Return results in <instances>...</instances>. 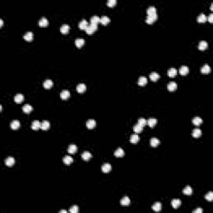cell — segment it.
Returning <instances> with one entry per match:
<instances>
[{"instance_id":"obj_1","label":"cell","mask_w":213,"mask_h":213,"mask_svg":"<svg viewBox=\"0 0 213 213\" xmlns=\"http://www.w3.org/2000/svg\"><path fill=\"white\" fill-rule=\"evenodd\" d=\"M97 25H96V24H88V26L86 28L85 31L86 33H88V34H92V33H93L94 32L97 30Z\"/></svg>"},{"instance_id":"obj_2","label":"cell","mask_w":213,"mask_h":213,"mask_svg":"<svg viewBox=\"0 0 213 213\" xmlns=\"http://www.w3.org/2000/svg\"><path fill=\"white\" fill-rule=\"evenodd\" d=\"M156 19H157V15L156 14L147 15V18H146V22L147 23H149V24L153 23Z\"/></svg>"},{"instance_id":"obj_3","label":"cell","mask_w":213,"mask_h":213,"mask_svg":"<svg viewBox=\"0 0 213 213\" xmlns=\"http://www.w3.org/2000/svg\"><path fill=\"white\" fill-rule=\"evenodd\" d=\"M15 163V159L12 156H8L5 159V165L7 167H12L13 165Z\"/></svg>"},{"instance_id":"obj_4","label":"cell","mask_w":213,"mask_h":213,"mask_svg":"<svg viewBox=\"0 0 213 213\" xmlns=\"http://www.w3.org/2000/svg\"><path fill=\"white\" fill-rule=\"evenodd\" d=\"M176 88H177V84H176V82H170L168 84H167V89H168L169 91H171V92L175 91Z\"/></svg>"},{"instance_id":"obj_5","label":"cell","mask_w":213,"mask_h":213,"mask_svg":"<svg viewBox=\"0 0 213 213\" xmlns=\"http://www.w3.org/2000/svg\"><path fill=\"white\" fill-rule=\"evenodd\" d=\"M181 204H182V201H181V200H179V199L171 200V206H172V207L174 209L178 208V207L181 206Z\"/></svg>"},{"instance_id":"obj_6","label":"cell","mask_w":213,"mask_h":213,"mask_svg":"<svg viewBox=\"0 0 213 213\" xmlns=\"http://www.w3.org/2000/svg\"><path fill=\"white\" fill-rule=\"evenodd\" d=\"M179 72H180V74L182 75V76H184V75H186L188 74V73H189V68H188L187 66L186 65H183L181 67L180 70H179Z\"/></svg>"},{"instance_id":"obj_7","label":"cell","mask_w":213,"mask_h":213,"mask_svg":"<svg viewBox=\"0 0 213 213\" xmlns=\"http://www.w3.org/2000/svg\"><path fill=\"white\" fill-rule=\"evenodd\" d=\"M111 170H112V166H111V164H109V163L103 164V167H102V171H103V172H105V173L109 172Z\"/></svg>"},{"instance_id":"obj_8","label":"cell","mask_w":213,"mask_h":213,"mask_svg":"<svg viewBox=\"0 0 213 213\" xmlns=\"http://www.w3.org/2000/svg\"><path fill=\"white\" fill-rule=\"evenodd\" d=\"M124 154H125L124 150L122 149V148H121V147L118 148V149L115 151V152H114V155H115V156H117V157H121V156H123Z\"/></svg>"},{"instance_id":"obj_9","label":"cell","mask_w":213,"mask_h":213,"mask_svg":"<svg viewBox=\"0 0 213 213\" xmlns=\"http://www.w3.org/2000/svg\"><path fill=\"white\" fill-rule=\"evenodd\" d=\"M60 96H61L62 99L66 100V99H67L69 97H70V92H69L68 90H63V91H62Z\"/></svg>"},{"instance_id":"obj_10","label":"cell","mask_w":213,"mask_h":213,"mask_svg":"<svg viewBox=\"0 0 213 213\" xmlns=\"http://www.w3.org/2000/svg\"><path fill=\"white\" fill-rule=\"evenodd\" d=\"M86 125H87V127L88 128L92 129V128H94L96 127V121L93 119H89L88 122H87Z\"/></svg>"},{"instance_id":"obj_11","label":"cell","mask_w":213,"mask_h":213,"mask_svg":"<svg viewBox=\"0 0 213 213\" xmlns=\"http://www.w3.org/2000/svg\"><path fill=\"white\" fill-rule=\"evenodd\" d=\"M38 24L40 27H46V26L48 25V20L45 17H43V18H40V20H39Z\"/></svg>"},{"instance_id":"obj_12","label":"cell","mask_w":213,"mask_h":213,"mask_svg":"<svg viewBox=\"0 0 213 213\" xmlns=\"http://www.w3.org/2000/svg\"><path fill=\"white\" fill-rule=\"evenodd\" d=\"M150 144L152 147H157L160 144V141L156 137H152L150 140Z\"/></svg>"},{"instance_id":"obj_13","label":"cell","mask_w":213,"mask_h":213,"mask_svg":"<svg viewBox=\"0 0 213 213\" xmlns=\"http://www.w3.org/2000/svg\"><path fill=\"white\" fill-rule=\"evenodd\" d=\"M201 73H202V74H208V73L211 72L210 66H209L208 64H205V65L201 67Z\"/></svg>"},{"instance_id":"obj_14","label":"cell","mask_w":213,"mask_h":213,"mask_svg":"<svg viewBox=\"0 0 213 213\" xmlns=\"http://www.w3.org/2000/svg\"><path fill=\"white\" fill-rule=\"evenodd\" d=\"M176 73H177V70L176 68H174V67H171V68L168 69V71H167V75L170 78H174L176 75Z\"/></svg>"},{"instance_id":"obj_15","label":"cell","mask_w":213,"mask_h":213,"mask_svg":"<svg viewBox=\"0 0 213 213\" xmlns=\"http://www.w3.org/2000/svg\"><path fill=\"white\" fill-rule=\"evenodd\" d=\"M23 99H24V96L22 95V94H21V93L16 94V95H15V97H14V101L16 102L17 103H22V102L23 101Z\"/></svg>"},{"instance_id":"obj_16","label":"cell","mask_w":213,"mask_h":213,"mask_svg":"<svg viewBox=\"0 0 213 213\" xmlns=\"http://www.w3.org/2000/svg\"><path fill=\"white\" fill-rule=\"evenodd\" d=\"M159 78H160L159 74H158L157 73H156V72H152V73H150V78L152 82H156V81H157L158 79H159Z\"/></svg>"},{"instance_id":"obj_17","label":"cell","mask_w":213,"mask_h":213,"mask_svg":"<svg viewBox=\"0 0 213 213\" xmlns=\"http://www.w3.org/2000/svg\"><path fill=\"white\" fill-rule=\"evenodd\" d=\"M77 150H78V147H77V146L74 144L69 145L68 148H67V152H68L70 154H74L75 152H77Z\"/></svg>"},{"instance_id":"obj_18","label":"cell","mask_w":213,"mask_h":213,"mask_svg":"<svg viewBox=\"0 0 213 213\" xmlns=\"http://www.w3.org/2000/svg\"><path fill=\"white\" fill-rule=\"evenodd\" d=\"M52 85H53V82L52 80H50V79H48V80H46L43 82V87L46 89H49V88H52Z\"/></svg>"},{"instance_id":"obj_19","label":"cell","mask_w":213,"mask_h":213,"mask_svg":"<svg viewBox=\"0 0 213 213\" xmlns=\"http://www.w3.org/2000/svg\"><path fill=\"white\" fill-rule=\"evenodd\" d=\"M23 38L25 39L26 41H32L33 38V33L32 32H27V33L24 34L23 36Z\"/></svg>"},{"instance_id":"obj_20","label":"cell","mask_w":213,"mask_h":213,"mask_svg":"<svg viewBox=\"0 0 213 213\" xmlns=\"http://www.w3.org/2000/svg\"><path fill=\"white\" fill-rule=\"evenodd\" d=\"M147 83V78L146 77L142 76L138 78V85L144 86V85H146Z\"/></svg>"},{"instance_id":"obj_21","label":"cell","mask_w":213,"mask_h":213,"mask_svg":"<svg viewBox=\"0 0 213 213\" xmlns=\"http://www.w3.org/2000/svg\"><path fill=\"white\" fill-rule=\"evenodd\" d=\"M86 88H87V87L84 83H79L78 85L77 86V91H78V92H80V93H82V92L86 91Z\"/></svg>"},{"instance_id":"obj_22","label":"cell","mask_w":213,"mask_h":213,"mask_svg":"<svg viewBox=\"0 0 213 213\" xmlns=\"http://www.w3.org/2000/svg\"><path fill=\"white\" fill-rule=\"evenodd\" d=\"M88 22L85 19H82V21L78 23V27L79 29H86V28L88 27Z\"/></svg>"},{"instance_id":"obj_23","label":"cell","mask_w":213,"mask_h":213,"mask_svg":"<svg viewBox=\"0 0 213 213\" xmlns=\"http://www.w3.org/2000/svg\"><path fill=\"white\" fill-rule=\"evenodd\" d=\"M22 111H23L25 113H29L33 111V107L29 104H25L23 107H22Z\"/></svg>"},{"instance_id":"obj_24","label":"cell","mask_w":213,"mask_h":213,"mask_svg":"<svg viewBox=\"0 0 213 213\" xmlns=\"http://www.w3.org/2000/svg\"><path fill=\"white\" fill-rule=\"evenodd\" d=\"M207 47H208V43H207L206 41H201V42H200L198 44V48L200 50L206 49Z\"/></svg>"},{"instance_id":"obj_25","label":"cell","mask_w":213,"mask_h":213,"mask_svg":"<svg viewBox=\"0 0 213 213\" xmlns=\"http://www.w3.org/2000/svg\"><path fill=\"white\" fill-rule=\"evenodd\" d=\"M84 43H85V41H84L83 38H77L75 40V44L78 48H82Z\"/></svg>"},{"instance_id":"obj_26","label":"cell","mask_w":213,"mask_h":213,"mask_svg":"<svg viewBox=\"0 0 213 213\" xmlns=\"http://www.w3.org/2000/svg\"><path fill=\"white\" fill-rule=\"evenodd\" d=\"M156 122H157V121H156V118H149V119L147 120V125L149 126L150 127H154L156 124Z\"/></svg>"},{"instance_id":"obj_27","label":"cell","mask_w":213,"mask_h":213,"mask_svg":"<svg viewBox=\"0 0 213 213\" xmlns=\"http://www.w3.org/2000/svg\"><path fill=\"white\" fill-rule=\"evenodd\" d=\"M201 131L199 128H195V129L192 131V137L197 138V137H201Z\"/></svg>"},{"instance_id":"obj_28","label":"cell","mask_w":213,"mask_h":213,"mask_svg":"<svg viewBox=\"0 0 213 213\" xmlns=\"http://www.w3.org/2000/svg\"><path fill=\"white\" fill-rule=\"evenodd\" d=\"M110 22V18L107 16H103L102 18H100V22L103 25H107V23H109Z\"/></svg>"},{"instance_id":"obj_29","label":"cell","mask_w":213,"mask_h":213,"mask_svg":"<svg viewBox=\"0 0 213 213\" xmlns=\"http://www.w3.org/2000/svg\"><path fill=\"white\" fill-rule=\"evenodd\" d=\"M69 29H70V27H69V25H67V24H63V25H62L61 29H60V31H61L62 33H67L69 31Z\"/></svg>"},{"instance_id":"obj_30","label":"cell","mask_w":213,"mask_h":213,"mask_svg":"<svg viewBox=\"0 0 213 213\" xmlns=\"http://www.w3.org/2000/svg\"><path fill=\"white\" fill-rule=\"evenodd\" d=\"M147 15H154L156 14V8L154 6H151L147 8Z\"/></svg>"},{"instance_id":"obj_31","label":"cell","mask_w":213,"mask_h":213,"mask_svg":"<svg viewBox=\"0 0 213 213\" xmlns=\"http://www.w3.org/2000/svg\"><path fill=\"white\" fill-rule=\"evenodd\" d=\"M63 161L66 165H69V164H71L72 162H73V158H72L71 156H65L63 157Z\"/></svg>"},{"instance_id":"obj_32","label":"cell","mask_w":213,"mask_h":213,"mask_svg":"<svg viewBox=\"0 0 213 213\" xmlns=\"http://www.w3.org/2000/svg\"><path fill=\"white\" fill-rule=\"evenodd\" d=\"M152 209L155 212H160L162 210V204L160 202H156L154 205H152Z\"/></svg>"},{"instance_id":"obj_33","label":"cell","mask_w":213,"mask_h":213,"mask_svg":"<svg viewBox=\"0 0 213 213\" xmlns=\"http://www.w3.org/2000/svg\"><path fill=\"white\" fill-rule=\"evenodd\" d=\"M92 157V154L90 153L89 152H84L82 154V158L84 160V161H88L90 158Z\"/></svg>"},{"instance_id":"obj_34","label":"cell","mask_w":213,"mask_h":213,"mask_svg":"<svg viewBox=\"0 0 213 213\" xmlns=\"http://www.w3.org/2000/svg\"><path fill=\"white\" fill-rule=\"evenodd\" d=\"M11 128L12 129H18V128H19L20 127V122L18 121H17V120H14V121H13L12 122H11Z\"/></svg>"},{"instance_id":"obj_35","label":"cell","mask_w":213,"mask_h":213,"mask_svg":"<svg viewBox=\"0 0 213 213\" xmlns=\"http://www.w3.org/2000/svg\"><path fill=\"white\" fill-rule=\"evenodd\" d=\"M39 128H41V123H40V122L37 121V120H36V121H34V122H33V123H32V129L37 130V129H39Z\"/></svg>"},{"instance_id":"obj_36","label":"cell","mask_w":213,"mask_h":213,"mask_svg":"<svg viewBox=\"0 0 213 213\" xmlns=\"http://www.w3.org/2000/svg\"><path fill=\"white\" fill-rule=\"evenodd\" d=\"M192 122H193L194 125L199 126L200 124L202 123V119H201V118H199V117H196V118H194L193 119H192Z\"/></svg>"},{"instance_id":"obj_37","label":"cell","mask_w":213,"mask_h":213,"mask_svg":"<svg viewBox=\"0 0 213 213\" xmlns=\"http://www.w3.org/2000/svg\"><path fill=\"white\" fill-rule=\"evenodd\" d=\"M90 22H91L92 24H96V25H97V23L100 22V18L98 16H92L91 18V19H90Z\"/></svg>"},{"instance_id":"obj_38","label":"cell","mask_w":213,"mask_h":213,"mask_svg":"<svg viewBox=\"0 0 213 213\" xmlns=\"http://www.w3.org/2000/svg\"><path fill=\"white\" fill-rule=\"evenodd\" d=\"M142 129H143V127L142 126H141L139 123L136 124L134 127H133V130H134V132L136 133H140L142 131Z\"/></svg>"},{"instance_id":"obj_39","label":"cell","mask_w":213,"mask_h":213,"mask_svg":"<svg viewBox=\"0 0 213 213\" xmlns=\"http://www.w3.org/2000/svg\"><path fill=\"white\" fill-rule=\"evenodd\" d=\"M183 193L185 194V195H186V196L191 195V194H192V189H191V186H186V187L183 189Z\"/></svg>"},{"instance_id":"obj_40","label":"cell","mask_w":213,"mask_h":213,"mask_svg":"<svg viewBox=\"0 0 213 213\" xmlns=\"http://www.w3.org/2000/svg\"><path fill=\"white\" fill-rule=\"evenodd\" d=\"M121 204L122 206H128L130 204V199L128 197H124L121 200Z\"/></svg>"},{"instance_id":"obj_41","label":"cell","mask_w":213,"mask_h":213,"mask_svg":"<svg viewBox=\"0 0 213 213\" xmlns=\"http://www.w3.org/2000/svg\"><path fill=\"white\" fill-rule=\"evenodd\" d=\"M138 141H139V137H138V135H137V134L132 135L131 137H130V142H131L132 143H137Z\"/></svg>"},{"instance_id":"obj_42","label":"cell","mask_w":213,"mask_h":213,"mask_svg":"<svg viewBox=\"0 0 213 213\" xmlns=\"http://www.w3.org/2000/svg\"><path fill=\"white\" fill-rule=\"evenodd\" d=\"M49 127H50V123H49V122H48V121H43L42 123H41V128H42L43 130L48 129Z\"/></svg>"},{"instance_id":"obj_43","label":"cell","mask_w":213,"mask_h":213,"mask_svg":"<svg viewBox=\"0 0 213 213\" xmlns=\"http://www.w3.org/2000/svg\"><path fill=\"white\" fill-rule=\"evenodd\" d=\"M206 21V16L204 14H200L198 17H197V22H204Z\"/></svg>"},{"instance_id":"obj_44","label":"cell","mask_w":213,"mask_h":213,"mask_svg":"<svg viewBox=\"0 0 213 213\" xmlns=\"http://www.w3.org/2000/svg\"><path fill=\"white\" fill-rule=\"evenodd\" d=\"M205 198H206V201H213V192L209 191L208 193L205 196Z\"/></svg>"},{"instance_id":"obj_45","label":"cell","mask_w":213,"mask_h":213,"mask_svg":"<svg viewBox=\"0 0 213 213\" xmlns=\"http://www.w3.org/2000/svg\"><path fill=\"white\" fill-rule=\"evenodd\" d=\"M69 212L71 213H78V206L74 205V206H72L71 208L69 209Z\"/></svg>"},{"instance_id":"obj_46","label":"cell","mask_w":213,"mask_h":213,"mask_svg":"<svg viewBox=\"0 0 213 213\" xmlns=\"http://www.w3.org/2000/svg\"><path fill=\"white\" fill-rule=\"evenodd\" d=\"M137 123H139L141 126L144 127V126L147 124V120L145 119V118H139V119H138V122H137Z\"/></svg>"},{"instance_id":"obj_47","label":"cell","mask_w":213,"mask_h":213,"mask_svg":"<svg viewBox=\"0 0 213 213\" xmlns=\"http://www.w3.org/2000/svg\"><path fill=\"white\" fill-rule=\"evenodd\" d=\"M117 3V1L116 0H108L107 3V6L110 7H112L113 6H115V4Z\"/></svg>"},{"instance_id":"obj_48","label":"cell","mask_w":213,"mask_h":213,"mask_svg":"<svg viewBox=\"0 0 213 213\" xmlns=\"http://www.w3.org/2000/svg\"><path fill=\"white\" fill-rule=\"evenodd\" d=\"M206 19L208 20V21L210 22H213V14H211L210 15H209L208 18H206Z\"/></svg>"},{"instance_id":"obj_49","label":"cell","mask_w":213,"mask_h":213,"mask_svg":"<svg viewBox=\"0 0 213 213\" xmlns=\"http://www.w3.org/2000/svg\"><path fill=\"white\" fill-rule=\"evenodd\" d=\"M203 210L201 208H197L195 211H193V213H202Z\"/></svg>"},{"instance_id":"obj_50","label":"cell","mask_w":213,"mask_h":213,"mask_svg":"<svg viewBox=\"0 0 213 213\" xmlns=\"http://www.w3.org/2000/svg\"><path fill=\"white\" fill-rule=\"evenodd\" d=\"M3 20L0 19V27H3Z\"/></svg>"},{"instance_id":"obj_51","label":"cell","mask_w":213,"mask_h":213,"mask_svg":"<svg viewBox=\"0 0 213 213\" xmlns=\"http://www.w3.org/2000/svg\"><path fill=\"white\" fill-rule=\"evenodd\" d=\"M67 212L66 210H62V211H60L59 212V213H67Z\"/></svg>"}]
</instances>
